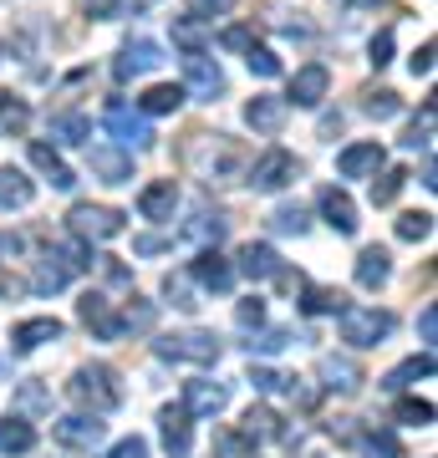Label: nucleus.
Segmentation results:
<instances>
[{
    "instance_id": "nucleus-1",
    "label": "nucleus",
    "mask_w": 438,
    "mask_h": 458,
    "mask_svg": "<svg viewBox=\"0 0 438 458\" xmlns=\"http://www.w3.org/2000/svg\"><path fill=\"white\" fill-rule=\"evenodd\" d=\"M189 168H194L204 183H235L245 179V168H250V153L245 143H235L229 132H194V143H189Z\"/></svg>"
},
{
    "instance_id": "nucleus-2",
    "label": "nucleus",
    "mask_w": 438,
    "mask_h": 458,
    "mask_svg": "<svg viewBox=\"0 0 438 458\" xmlns=\"http://www.w3.org/2000/svg\"><path fill=\"white\" fill-rule=\"evenodd\" d=\"M66 397L77 403L82 412H113L123 408V387H117V372L113 367H102V361H92V367H77L72 372V382H66Z\"/></svg>"
},
{
    "instance_id": "nucleus-3",
    "label": "nucleus",
    "mask_w": 438,
    "mask_h": 458,
    "mask_svg": "<svg viewBox=\"0 0 438 458\" xmlns=\"http://www.w3.org/2000/svg\"><path fill=\"white\" fill-rule=\"evenodd\" d=\"M219 352H225V346H219L214 331H174V336H159V342H153V357L189 361V367H214Z\"/></svg>"
},
{
    "instance_id": "nucleus-4",
    "label": "nucleus",
    "mask_w": 438,
    "mask_h": 458,
    "mask_svg": "<svg viewBox=\"0 0 438 458\" xmlns=\"http://www.w3.org/2000/svg\"><path fill=\"white\" fill-rule=\"evenodd\" d=\"M341 321V342H352V346H382L392 336V311H377V306H341L337 311Z\"/></svg>"
},
{
    "instance_id": "nucleus-5",
    "label": "nucleus",
    "mask_w": 438,
    "mask_h": 458,
    "mask_svg": "<svg viewBox=\"0 0 438 458\" xmlns=\"http://www.w3.org/2000/svg\"><path fill=\"white\" fill-rule=\"evenodd\" d=\"M291 179H301V158H296L291 148H271V153H260L255 164L245 168V183L255 194H280Z\"/></svg>"
},
{
    "instance_id": "nucleus-6",
    "label": "nucleus",
    "mask_w": 438,
    "mask_h": 458,
    "mask_svg": "<svg viewBox=\"0 0 438 458\" xmlns=\"http://www.w3.org/2000/svg\"><path fill=\"white\" fill-rule=\"evenodd\" d=\"M184 98L219 102L225 98V66L210 51H184Z\"/></svg>"
},
{
    "instance_id": "nucleus-7",
    "label": "nucleus",
    "mask_w": 438,
    "mask_h": 458,
    "mask_svg": "<svg viewBox=\"0 0 438 458\" xmlns=\"http://www.w3.org/2000/svg\"><path fill=\"white\" fill-rule=\"evenodd\" d=\"M66 225H72V234L77 240H113V234H123V209H107V204H77V209L66 214Z\"/></svg>"
},
{
    "instance_id": "nucleus-8",
    "label": "nucleus",
    "mask_w": 438,
    "mask_h": 458,
    "mask_svg": "<svg viewBox=\"0 0 438 458\" xmlns=\"http://www.w3.org/2000/svg\"><path fill=\"white\" fill-rule=\"evenodd\" d=\"M102 123H107V132H113L123 148H148V143H153V128L143 123V113H133L128 102H107Z\"/></svg>"
},
{
    "instance_id": "nucleus-9",
    "label": "nucleus",
    "mask_w": 438,
    "mask_h": 458,
    "mask_svg": "<svg viewBox=\"0 0 438 458\" xmlns=\"http://www.w3.org/2000/svg\"><path fill=\"white\" fill-rule=\"evenodd\" d=\"M77 316H82V327L92 331L98 342H117V336H123V327H117V311H113V301H107L102 291H87V295H82V301H77Z\"/></svg>"
},
{
    "instance_id": "nucleus-10",
    "label": "nucleus",
    "mask_w": 438,
    "mask_h": 458,
    "mask_svg": "<svg viewBox=\"0 0 438 458\" xmlns=\"http://www.w3.org/2000/svg\"><path fill=\"white\" fill-rule=\"evenodd\" d=\"M163 66V47L159 41H148V36H133L128 47H123V56H117V82H133V77H148V72H159Z\"/></svg>"
},
{
    "instance_id": "nucleus-11",
    "label": "nucleus",
    "mask_w": 438,
    "mask_h": 458,
    "mask_svg": "<svg viewBox=\"0 0 438 458\" xmlns=\"http://www.w3.org/2000/svg\"><path fill=\"white\" fill-rule=\"evenodd\" d=\"M326 87H331V72L322 62H306L291 77V92H286V107H322Z\"/></svg>"
},
{
    "instance_id": "nucleus-12",
    "label": "nucleus",
    "mask_w": 438,
    "mask_h": 458,
    "mask_svg": "<svg viewBox=\"0 0 438 458\" xmlns=\"http://www.w3.org/2000/svg\"><path fill=\"white\" fill-rule=\"evenodd\" d=\"M316 209H322V219L331 229H337V234H357V204H352V194H347V189H337V183H326L322 194H316Z\"/></svg>"
},
{
    "instance_id": "nucleus-13",
    "label": "nucleus",
    "mask_w": 438,
    "mask_h": 458,
    "mask_svg": "<svg viewBox=\"0 0 438 458\" xmlns=\"http://www.w3.org/2000/svg\"><path fill=\"white\" fill-rule=\"evenodd\" d=\"M51 433H56L62 448H98L102 433H107V423H102L98 412H72V418H62Z\"/></svg>"
},
{
    "instance_id": "nucleus-14",
    "label": "nucleus",
    "mask_w": 438,
    "mask_h": 458,
    "mask_svg": "<svg viewBox=\"0 0 438 458\" xmlns=\"http://www.w3.org/2000/svg\"><path fill=\"white\" fill-rule=\"evenodd\" d=\"M229 408V387L225 382H184V412L189 418H214V412Z\"/></svg>"
},
{
    "instance_id": "nucleus-15",
    "label": "nucleus",
    "mask_w": 438,
    "mask_h": 458,
    "mask_svg": "<svg viewBox=\"0 0 438 458\" xmlns=\"http://www.w3.org/2000/svg\"><path fill=\"white\" fill-rule=\"evenodd\" d=\"M382 164H388L382 143H352V148H341L337 153V174L341 179H373Z\"/></svg>"
},
{
    "instance_id": "nucleus-16",
    "label": "nucleus",
    "mask_w": 438,
    "mask_h": 458,
    "mask_svg": "<svg viewBox=\"0 0 438 458\" xmlns=\"http://www.w3.org/2000/svg\"><path fill=\"white\" fill-rule=\"evenodd\" d=\"M159 428H163V454L168 458H189V448H194V423H189V412L179 408H163L159 412Z\"/></svg>"
},
{
    "instance_id": "nucleus-17",
    "label": "nucleus",
    "mask_w": 438,
    "mask_h": 458,
    "mask_svg": "<svg viewBox=\"0 0 438 458\" xmlns=\"http://www.w3.org/2000/svg\"><path fill=\"white\" fill-rule=\"evenodd\" d=\"M189 276L204 285V291H214V295H225L229 285H235V265L219 255V250H199L194 255V265H189Z\"/></svg>"
},
{
    "instance_id": "nucleus-18",
    "label": "nucleus",
    "mask_w": 438,
    "mask_h": 458,
    "mask_svg": "<svg viewBox=\"0 0 438 458\" xmlns=\"http://www.w3.org/2000/svg\"><path fill=\"white\" fill-rule=\"evenodd\" d=\"M62 321L56 316H31V321H21L16 331H11V352L16 357H26V352H36V346H47V342H62Z\"/></svg>"
},
{
    "instance_id": "nucleus-19",
    "label": "nucleus",
    "mask_w": 438,
    "mask_h": 458,
    "mask_svg": "<svg viewBox=\"0 0 438 458\" xmlns=\"http://www.w3.org/2000/svg\"><path fill=\"white\" fill-rule=\"evenodd\" d=\"M316 377H322V387H331V393H357L362 382V367L352 357H337V352H326L322 361H316Z\"/></svg>"
},
{
    "instance_id": "nucleus-20",
    "label": "nucleus",
    "mask_w": 438,
    "mask_h": 458,
    "mask_svg": "<svg viewBox=\"0 0 438 458\" xmlns=\"http://www.w3.org/2000/svg\"><path fill=\"white\" fill-rule=\"evenodd\" d=\"M174 209H179V183H174V179H153L143 194H138V214L153 219V225L174 219Z\"/></svg>"
},
{
    "instance_id": "nucleus-21",
    "label": "nucleus",
    "mask_w": 438,
    "mask_h": 458,
    "mask_svg": "<svg viewBox=\"0 0 438 458\" xmlns=\"http://www.w3.org/2000/svg\"><path fill=\"white\" fill-rule=\"evenodd\" d=\"M87 164H92V174H98L102 183H128L133 179V153H123V148L98 143L92 153H87Z\"/></svg>"
},
{
    "instance_id": "nucleus-22",
    "label": "nucleus",
    "mask_w": 438,
    "mask_h": 458,
    "mask_svg": "<svg viewBox=\"0 0 438 458\" xmlns=\"http://www.w3.org/2000/svg\"><path fill=\"white\" fill-rule=\"evenodd\" d=\"M352 276H357V285L362 291H377V285H388V276H392V255L382 245H367L357 255V265H352Z\"/></svg>"
},
{
    "instance_id": "nucleus-23",
    "label": "nucleus",
    "mask_w": 438,
    "mask_h": 458,
    "mask_svg": "<svg viewBox=\"0 0 438 458\" xmlns=\"http://www.w3.org/2000/svg\"><path fill=\"white\" fill-rule=\"evenodd\" d=\"M245 123H250L255 132H265V138L280 132L286 128V98H250L245 102Z\"/></svg>"
},
{
    "instance_id": "nucleus-24",
    "label": "nucleus",
    "mask_w": 438,
    "mask_h": 458,
    "mask_svg": "<svg viewBox=\"0 0 438 458\" xmlns=\"http://www.w3.org/2000/svg\"><path fill=\"white\" fill-rule=\"evenodd\" d=\"M31 168L51 183V189H72V183H77V174L62 164V153H56L51 143H31Z\"/></svg>"
},
{
    "instance_id": "nucleus-25",
    "label": "nucleus",
    "mask_w": 438,
    "mask_h": 458,
    "mask_svg": "<svg viewBox=\"0 0 438 458\" xmlns=\"http://www.w3.org/2000/svg\"><path fill=\"white\" fill-rule=\"evenodd\" d=\"M66 280H72V265H66L56 250H47V255L36 260V270H31V291L36 295H51V291H62Z\"/></svg>"
},
{
    "instance_id": "nucleus-26",
    "label": "nucleus",
    "mask_w": 438,
    "mask_h": 458,
    "mask_svg": "<svg viewBox=\"0 0 438 458\" xmlns=\"http://www.w3.org/2000/svg\"><path fill=\"white\" fill-rule=\"evenodd\" d=\"M276 270H280V255L271 245H255V240H250V245L240 250V276L245 280H276Z\"/></svg>"
},
{
    "instance_id": "nucleus-27",
    "label": "nucleus",
    "mask_w": 438,
    "mask_h": 458,
    "mask_svg": "<svg viewBox=\"0 0 438 458\" xmlns=\"http://www.w3.org/2000/svg\"><path fill=\"white\" fill-rule=\"evenodd\" d=\"M341 306H347V295H341L337 285H306V280H301V311L306 316H337Z\"/></svg>"
},
{
    "instance_id": "nucleus-28",
    "label": "nucleus",
    "mask_w": 438,
    "mask_h": 458,
    "mask_svg": "<svg viewBox=\"0 0 438 458\" xmlns=\"http://www.w3.org/2000/svg\"><path fill=\"white\" fill-rule=\"evenodd\" d=\"M36 199V183L21 168H0V209H26Z\"/></svg>"
},
{
    "instance_id": "nucleus-29",
    "label": "nucleus",
    "mask_w": 438,
    "mask_h": 458,
    "mask_svg": "<svg viewBox=\"0 0 438 458\" xmlns=\"http://www.w3.org/2000/svg\"><path fill=\"white\" fill-rule=\"evenodd\" d=\"M179 107H184V87H168V82L148 87L143 98H138V113L143 117H168V113H179Z\"/></svg>"
},
{
    "instance_id": "nucleus-30",
    "label": "nucleus",
    "mask_w": 438,
    "mask_h": 458,
    "mask_svg": "<svg viewBox=\"0 0 438 458\" xmlns=\"http://www.w3.org/2000/svg\"><path fill=\"white\" fill-rule=\"evenodd\" d=\"M423 377H434V352L408 357L403 367H392V372L382 377V387H388V393H403V387H413V382H423Z\"/></svg>"
},
{
    "instance_id": "nucleus-31",
    "label": "nucleus",
    "mask_w": 438,
    "mask_h": 458,
    "mask_svg": "<svg viewBox=\"0 0 438 458\" xmlns=\"http://www.w3.org/2000/svg\"><path fill=\"white\" fill-rule=\"evenodd\" d=\"M26 128H31V107H26V98L0 92V138H21Z\"/></svg>"
},
{
    "instance_id": "nucleus-32",
    "label": "nucleus",
    "mask_w": 438,
    "mask_h": 458,
    "mask_svg": "<svg viewBox=\"0 0 438 458\" xmlns=\"http://www.w3.org/2000/svg\"><path fill=\"white\" fill-rule=\"evenodd\" d=\"M36 448V428L26 418H5L0 423V454H31Z\"/></svg>"
},
{
    "instance_id": "nucleus-33",
    "label": "nucleus",
    "mask_w": 438,
    "mask_h": 458,
    "mask_svg": "<svg viewBox=\"0 0 438 458\" xmlns=\"http://www.w3.org/2000/svg\"><path fill=\"white\" fill-rule=\"evenodd\" d=\"M403 183H408V168H388V164H382L373 174V204H377V209H388L392 199L403 194Z\"/></svg>"
},
{
    "instance_id": "nucleus-34",
    "label": "nucleus",
    "mask_w": 438,
    "mask_h": 458,
    "mask_svg": "<svg viewBox=\"0 0 438 458\" xmlns=\"http://www.w3.org/2000/svg\"><path fill=\"white\" fill-rule=\"evenodd\" d=\"M153 321H159V306H153V301H143V295H133L128 306H123V316H117V327L138 331V336H143V331H153Z\"/></svg>"
},
{
    "instance_id": "nucleus-35",
    "label": "nucleus",
    "mask_w": 438,
    "mask_h": 458,
    "mask_svg": "<svg viewBox=\"0 0 438 458\" xmlns=\"http://www.w3.org/2000/svg\"><path fill=\"white\" fill-rule=\"evenodd\" d=\"M87 132H92V123H87V117L82 113H56L51 117V138H56V143H87Z\"/></svg>"
},
{
    "instance_id": "nucleus-36",
    "label": "nucleus",
    "mask_w": 438,
    "mask_h": 458,
    "mask_svg": "<svg viewBox=\"0 0 438 458\" xmlns=\"http://www.w3.org/2000/svg\"><path fill=\"white\" fill-rule=\"evenodd\" d=\"M434 123H438V107L434 102H423V113L413 117V128H408V138H403V148H413V153H428V148H434Z\"/></svg>"
},
{
    "instance_id": "nucleus-37",
    "label": "nucleus",
    "mask_w": 438,
    "mask_h": 458,
    "mask_svg": "<svg viewBox=\"0 0 438 458\" xmlns=\"http://www.w3.org/2000/svg\"><path fill=\"white\" fill-rule=\"evenodd\" d=\"M245 66L255 72L260 82H276V77H280V56L271 47H260V41H250V47H245Z\"/></svg>"
},
{
    "instance_id": "nucleus-38",
    "label": "nucleus",
    "mask_w": 438,
    "mask_h": 458,
    "mask_svg": "<svg viewBox=\"0 0 438 458\" xmlns=\"http://www.w3.org/2000/svg\"><path fill=\"white\" fill-rule=\"evenodd\" d=\"M225 229H229V219H225V214L199 209L194 219L184 225V234H189V240H214V245H219V240H225Z\"/></svg>"
},
{
    "instance_id": "nucleus-39",
    "label": "nucleus",
    "mask_w": 438,
    "mask_h": 458,
    "mask_svg": "<svg viewBox=\"0 0 438 458\" xmlns=\"http://www.w3.org/2000/svg\"><path fill=\"white\" fill-rule=\"evenodd\" d=\"M286 342H291L286 327H255V336H250L245 346H250V357H255V352L260 357H276V352H286Z\"/></svg>"
},
{
    "instance_id": "nucleus-40",
    "label": "nucleus",
    "mask_w": 438,
    "mask_h": 458,
    "mask_svg": "<svg viewBox=\"0 0 438 458\" xmlns=\"http://www.w3.org/2000/svg\"><path fill=\"white\" fill-rule=\"evenodd\" d=\"M392 423H403V428H428V423H434V403H423V397H403V403L392 408Z\"/></svg>"
},
{
    "instance_id": "nucleus-41",
    "label": "nucleus",
    "mask_w": 438,
    "mask_h": 458,
    "mask_svg": "<svg viewBox=\"0 0 438 458\" xmlns=\"http://www.w3.org/2000/svg\"><path fill=\"white\" fill-rule=\"evenodd\" d=\"M245 438H286V433H280V418L271 408H250L245 412Z\"/></svg>"
},
{
    "instance_id": "nucleus-42",
    "label": "nucleus",
    "mask_w": 438,
    "mask_h": 458,
    "mask_svg": "<svg viewBox=\"0 0 438 458\" xmlns=\"http://www.w3.org/2000/svg\"><path fill=\"white\" fill-rule=\"evenodd\" d=\"M362 107H367V117H377V123H388V117H398V113H403V98H398L392 87H377V92H367V102H362Z\"/></svg>"
},
{
    "instance_id": "nucleus-43",
    "label": "nucleus",
    "mask_w": 438,
    "mask_h": 458,
    "mask_svg": "<svg viewBox=\"0 0 438 458\" xmlns=\"http://www.w3.org/2000/svg\"><path fill=\"white\" fill-rule=\"evenodd\" d=\"M271 229H276V234H306L311 219H306V209H301V204H280V209L271 214Z\"/></svg>"
},
{
    "instance_id": "nucleus-44",
    "label": "nucleus",
    "mask_w": 438,
    "mask_h": 458,
    "mask_svg": "<svg viewBox=\"0 0 438 458\" xmlns=\"http://www.w3.org/2000/svg\"><path fill=\"white\" fill-rule=\"evenodd\" d=\"M434 234V214L428 209H413L398 219V240H408V245H418V240H428Z\"/></svg>"
},
{
    "instance_id": "nucleus-45",
    "label": "nucleus",
    "mask_w": 438,
    "mask_h": 458,
    "mask_svg": "<svg viewBox=\"0 0 438 458\" xmlns=\"http://www.w3.org/2000/svg\"><path fill=\"white\" fill-rule=\"evenodd\" d=\"M214 458H255V438H245V433H214Z\"/></svg>"
},
{
    "instance_id": "nucleus-46",
    "label": "nucleus",
    "mask_w": 438,
    "mask_h": 458,
    "mask_svg": "<svg viewBox=\"0 0 438 458\" xmlns=\"http://www.w3.org/2000/svg\"><path fill=\"white\" fill-rule=\"evenodd\" d=\"M174 41H179L184 51H204V21H199V16H179V21H174Z\"/></svg>"
},
{
    "instance_id": "nucleus-47",
    "label": "nucleus",
    "mask_w": 438,
    "mask_h": 458,
    "mask_svg": "<svg viewBox=\"0 0 438 458\" xmlns=\"http://www.w3.org/2000/svg\"><path fill=\"white\" fill-rule=\"evenodd\" d=\"M357 443H362V454H367V458H398V454H403L392 433H357Z\"/></svg>"
},
{
    "instance_id": "nucleus-48",
    "label": "nucleus",
    "mask_w": 438,
    "mask_h": 458,
    "mask_svg": "<svg viewBox=\"0 0 438 458\" xmlns=\"http://www.w3.org/2000/svg\"><path fill=\"white\" fill-rule=\"evenodd\" d=\"M163 295H168V301H174L179 311H194V306H199L194 291H189V280H184V276H163Z\"/></svg>"
},
{
    "instance_id": "nucleus-49",
    "label": "nucleus",
    "mask_w": 438,
    "mask_h": 458,
    "mask_svg": "<svg viewBox=\"0 0 438 458\" xmlns=\"http://www.w3.org/2000/svg\"><path fill=\"white\" fill-rule=\"evenodd\" d=\"M16 408H21V412H47V408H51L47 387H41V382H26V387L16 393Z\"/></svg>"
},
{
    "instance_id": "nucleus-50",
    "label": "nucleus",
    "mask_w": 438,
    "mask_h": 458,
    "mask_svg": "<svg viewBox=\"0 0 438 458\" xmlns=\"http://www.w3.org/2000/svg\"><path fill=\"white\" fill-rule=\"evenodd\" d=\"M235 321H240L245 331L265 327V301H260V295H250V301H240V306H235Z\"/></svg>"
},
{
    "instance_id": "nucleus-51",
    "label": "nucleus",
    "mask_w": 438,
    "mask_h": 458,
    "mask_svg": "<svg viewBox=\"0 0 438 458\" xmlns=\"http://www.w3.org/2000/svg\"><path fill=\"white\" fill-rule=\"evenodd\" d=\"M229 11H235V0H189V16H199V21H219Z\"/></svg>"
},
{
    "instance_id": "nucleus-52",
    "label": "nucleus",
    "mask_w": 438,
    "mask_h": 458,
    "mask_svg": "<svg viewBox=\"0 0 438 458\" xmlns=\"http://www.w3.org/2000/svg\"><path fill=\"white\" fill-rule=\"evenodd\" d=\"M250 387H255V393H280V387H286V377L271 372V367H250Z\"/></svg>"
},
{
    "instance_id": "nucleus-53",
    "label": "nucleus",
    "mask_w": 438,
    "mask_h": 458,
    "mask_svg": "<svg viewBox=\"0 0 438 458\" xmlns=\"http://www.w3.org/2000/svg\"><path fill=\"white\" fill-rule=\"evenodd\" d=\"M367 62H373L377 72L392 62V31H377V36H373V47H367Z\"/></svg>"
},
{
    "instance_id": "nucleus-54",
    "label": "nucleus",
    "mask_w": 438,
    "mask_h": 458,
    "mask_svg": "<svg viewBox=\"0 0 438 458\" xmlns=\"http://www.w3.org/2000/svg\"><path fill=\"white\" fill-rule=\"evenodd\" d=\"M102 458H148V443L138 438V433H133V438L113 443V448H107V454H102Z\"/></svg>"
},
{
    "instance_id": "nucleus-55",
    "label": "nucleus",
    "mask_w": 438,
    "mask_h": 458,
    "mask_svg": "<svg viewBox=\"0 0 438 458\" xmlns=\"http://www.w3.org/2000/svg\"><path fill=\"white\" fill-rule=\"evenodd\" d=\"M408 72H413V77H428V72H434V41H423V47L413 51V62H408Z\"/></svg>"
},
{
    "instance_id": "nucleus-56",
    "label": "nucleus",
    "mask_w": 438,
    "mask_h": 458,
    "mask_svg": "<svg viewBox=\"0 0 438 458\" xmlns=\"http://www.w3.org/2000/svg\"><path fill=\"white\" fill-rule=\"evenodd\" d=\"M117 5H123V0H82V11H87L92 21H113Z\"/></svg>"
},
{
    "instance_id": "nucleus-57",
    "label": "nucleus",
    "mask_w": 438,
    "mask_h": 458,
    "mask_svg": "<svg viewBox=\"0 0 438 458\" xmlns=\"http://www.w3.org/2000/svg\"><path fill=\"white\" fill-rule=\"evenodd\" d=\"M21 250H26V240H21V234H11V229H0V260H16Z\"/></svg>"
},
{
    "instance_id": "nucleus-58",
    "label": "nucleus",
    "mask_w": 438,
    "mask_h": 458,
    "mask_svg": "<svg viewBox=\"0 0 438 458\" xmlns=\"http://www.w3.org/2000/svg\"><path fill=\"white\" fill-rule=\"evenodd\" d=\"M418 336H423V342H434V336H438V306H423V316H418Z\"/></svg>"
},
{
    "instance_id": "nucleus-59",
    "label": "nucleus",
    "mask_w": 438,
    "mask_h": 458,
    "mask_svg": "<svg viewBox=\"0 0 438 458\" xmlns=\"http://www.w3.org/2000/svg\"><path fill=\"white\" fill-rule=\"evenodd\" d=\"M219 47H225V51H245V47H250V31H245V26H229V31L219 36Z\"/></svg>"
},
{
    "instance_id": "nucleus-60",
    "label": "nucleus",
    "mask_w": 438,
    "mask_h": 458,
    "mask_svg": "<svg viewBox=\"0 0 438 458\" xmlns=\"http://www.w3.org/2000/svg\"><path fill=\"white\" fill-rule=\"evenodd\" d=\"M133 250H138V255H159V250H168V240H163V234H138Z\"/></svg>"
},
{
    "instance_id": "nucleus-61",
    "label": "nucleus",
    "mask_w": 438,
    "mask_h": 458,
    "mask_svg": "<svg viewBox=\"0 0 438 458\" xmlns=\"http://www.w3.org/2000/svg\"><path fill=\"white\" fill-rule=\"evenodd\" d=\"M341 5V16H367V11H377L382 0H337Z\"/></svg>"
},
{
    "instance_id": "nucleus-62",
    "label": "nucleus",
    "mask_w": 438,
    "mask_h": 458,
    "mask_svg": "<svg viewBox=\"0 0 438 458\" xmlns=\"http://www.w3.org/2000/svg\"><path fill=\"white\" fill-rule=\"evenodd\" d=\"M102 276L113 280V285H128V280H133V276H128V265H117L113 255H107V260H102Z\"/></svg>"
}]
</instances>
